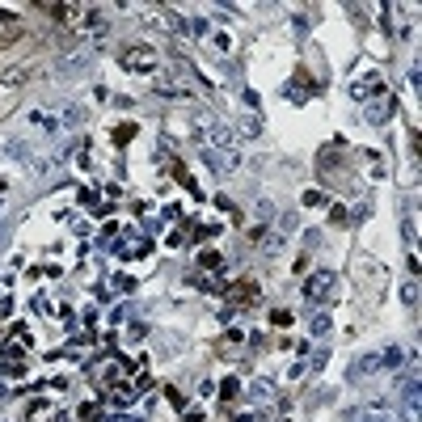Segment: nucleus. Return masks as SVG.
Wrapping results in <instances>:
<instances>
[{"mask_svg":"<svg viewBox=\"0 0 422 422\" xmlns=\"http://www.w3.org/2000/svg\"><path fill=\"white\" fill-rule=\"evenodd\" d=\"M165 25H169V30H178V34H182V30H186V21H182V13H174V8H169V13H165Z\"/></svg>","mask_w":422,"mask_h":422,"instance_id":"nucleus-2","label":"nucleus"},{"mask_svg":"<svg viewBox=\"0 0 422 422\" xmlns=\"http://www.w3.org/2000/svg\"><path fill=\"white\" fill-rule=\"evenodd\" d=\"M330 275H313V283H308V300H325L330 296Z\"/></svg>","mask_w":422,"mask_h":422,"instance_id":"nucleus-1","label":"nucleus"}]
</instances>
